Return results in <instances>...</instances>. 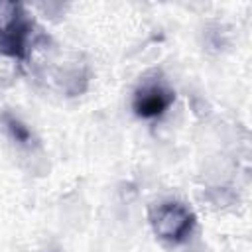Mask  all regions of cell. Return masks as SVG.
I'll list each match as a JSON object with an SVG mask.
<instances>
[{
    "instance_id": "obj_1",
    "label": "cell",
    "mask_w": 252,
    "mask_h": 252,
    "mask_svg": "<svg viewBox=\"0 0 252 252\" xmlns=\"http://www.w3.org/2000/svg\"><path fill=\"white\" fill-rule=\"evenodd\" d=\"M163 100H161V96L159 94H154V96H150V98H146L144 102H142V112L144 114H156V112H159L161 108H163Z\"/></svg>"
}]
</instances>
